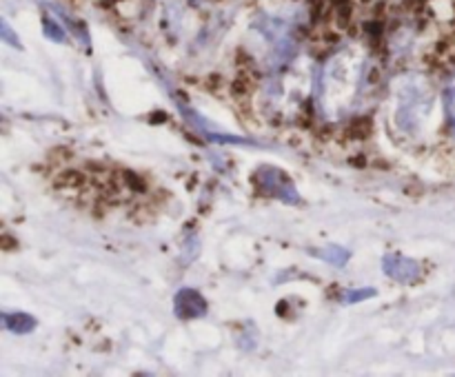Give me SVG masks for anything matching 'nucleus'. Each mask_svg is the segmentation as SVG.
<instances>
[{"mask_svg": "<svg viewBox=\"0 0 455 377\" xmlns=\"http://www.w3.org/2000/svg\"><path fill=\"white\" fill-rule=\"evenodd\" d=\"M444 111H447L449 124H451L455 133V75L449 80L447 87H444Z\"/></svg>", "mask_w": 455, "mask_h": 377, "instance_id": "obj_2", "label": "nucleus"}, {"mask_svg": "<svg viewBox=\"0 0 455 377\" xmlns=\"http://www.w3.org/2000/svg\"><path fill=\"white\" fill-rule=\"evenodd\" d=\"M367 58L360 47H345L323 67L318 109L327 120H340L354 109L364 78Z\"/></svg>", "mask_w": 455, "mask_h": 377, "instance_id": "obj_1", "label": "nucleus"}]
</instances>
